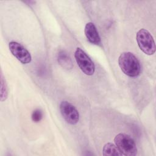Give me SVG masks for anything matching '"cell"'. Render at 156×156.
Here are the masks:
<instances>
[{"instance_id": "1", "label": "cell", "mask_w": 156, "mask_h": 156, "mask_svg": "<svg viewBox=\"0 0 156 156\" xmlns=\"http://www.w3.org/2000/svg\"><path fill=\"white\" fill-rule=\"evenodd\" d=\"M118 64L122 71L129 77H137L140 74V62L130 52H124L121 54L118 58Z\"/></svg>"}, {"instance_id": "2", "label": "cell", "mask_w": 156, "mask_h": 156, "mask_svg": "<svg viewBox=\"0 0 156 156\" xmlns=\"http://www.w3.org/2000/svg\"><path fill=\"white\" fill-rule=\"evenodd\" d=\"M115 145L124 155L134 156L137 154V147L135 141L129 135L120 133L114 138Z\"/></svg>"}, {"instance_id": "3", "label": "cell", "mask_w": 156, "mask_h": 156, "mask_svg": "<svg viewBox=\"0 0 156 156\" xmlns=\"http://www.w3.org/2000/svg\"><path fill=\"white\" fill-rule=\"evenodd\" d=\"M136 39L140 49L146 54L151 55L155 52V44L152 35L145 29H140L136 35Z\"/></svg>"}, {"instance_id": "4", "label": "cell", "mask_w": 156, "mask_h": 156, "mask_svg": "<svg viewBox=\"0 0 156 156\" xmlns=\"http://www.w3.org/2000/svg\"><path fill=\"white\" fill-rule=\"evenodd\" d=\"M74 57L76 62L82 70L86 75L91 76L95 71V66L90 57L80 48H77L74 52Z\"/></svg>"}, {"instance_id": "5", "label": "cell", "mask_w": 156, "mask_h": 156, "mask_svg": "<svg viewBox=\"0 0 156 156\" xmlns=\"http://www.w3.org/2000/svg\"><path fill=\"white\" fill-rule=\"evenodd\" d=\"M60 113L65 120L71 125L76 124L79 120V113L76 107L68 101H62L60 104Z\"/></svg>"}, {"instance_id": "6", "label": "cell", "mask_w": 156, "mask_h": 156, "mask_svg": "<svg viewBox=\"0 0 156 156\" xmlns=\"http://www.w3.org/2000/svg\"><path fill=\"white\" fill-rule=\"evenodd\" d=\"M9 48L12 55L21 63L27 64L31 62L32 57L30 52L20 43L16 41H10Z\"/></svg>"}, {"instance_id": "7", "label": "cell", "mask_w": 156, "mask_h": 156, "mask_svg": "<svg viewBox=\"0 0 156 156\" xmlns=\"http://www.w3.org/2000/svg\"><path fill=\"white\" fill-rule=\"evenodd\" d=\"M85 34L90 43L93 44H99L101 43V38L95 25L89 22L86 24L85 27Z\"/></svg>"}, {"instance_id": "8", "label": "cell", "mask_w": 156, "mask_h": 156, "mask_svg": "<svg viewBox=\"0 0 156 156\" xmlns=\"http://www.w3.org/2000/svg\"><path fill=\"white\" fill-rule=\"evenodd\" d=\"M122 154L119 151L116 145L112 143H106L103 147V155L112 156V155H122Z\"/></svg>"}, {"instance_id": "9", "label": "cell", "mask_w": 156, "mask_h": 156, "mask_svg": "<svg viewBox=\"0 0 156 156\" xmlns=\"http://www.w3.org/2000/svg\"><path fill=\"white\" fill-rule=\"evenodd\" d=\"M8 95V88L5 80H4L2 74L1 76V101H4L7 99Z\"/></svg>"}, {"instance_id": "10", "label": "cell", "mask_w": 156, "mask_h": 156, "mask_svg": "<svg viewBox=\"0 0 156 156\" xmlns=\"http://www.w3.org/2000/svg\"><path fill=\"white\" fill-rule=\"evenodd\" d=\"M58 61L59 62L60 64L62 65L64 67H65L66 65L67 66H69V65H68L69 63H71L69 57H68V55L63 52H62V53H60L59 57L58 58Z\"/></svg>"}, {"instance_id": "11", "label": "cell", "mask_w": 156, "mask_h": 156, "mask_svg": "<svg viewBox=\"0 0 156 156\" xmlns=\"http://www.w3.org/2000/svg\"><path fill=\"white\" fill-rule=\"evenodd\" d=\"M43 118V113L41 110L36 109L32 113V119L35 122H38L41 121Z\"/></svg>"}]
</instances>
